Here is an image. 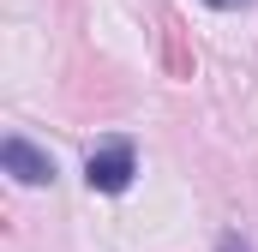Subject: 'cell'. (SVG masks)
Returning a JSON list of instances; mask_svg holds the SVG:
<instances>
[{"label":"cell","mask_w":258,"mask_h":252,"mask_svg":"<svg viewBox=\"0 0 258 252\" xmlns=\"http://www.w3.org/2000/svg\"><path fill=\"white\" fill-rule=\"evenodd\" d=\"M132 174H138V156H132L126 138H114V144H96L90 156H84V180L90 192H126Z\"/></svg>","instance_id":"obj_1"},{"label":"cell","mask_w":258,"mask_h":252,"mask_svg":"<svg viewBox=\"0 0 258 252\" xmlns=\"http://www.w3.org/2000/svg\"><path fill=\"white\" fill-rule=\"evenodd\" d=\"M0 162H6V174H12L18 186H48V180H54V156L36 150L30 138H6V144H0Z\"/></svg>","instance_id":"obj_2"},{"label":"cell","mask_w":258,"mask_h":252,"mask_svg":"<svg viewBox=\"0 0 258 252\" xmlns=\"http://www.w3.org/2000/svg\"><path fill=\"white\" fill-rule=\"evenodd\" d=\"M216 252H252V246H246L240 234H222V246H216Z\"/></svg>","instance_id":"obj_3"},{"label":"cell","mask_w":258,"mask_h":252,"mask_svg":"<svg viewBox=\"0 0 258 252\" xmlns=\"http://www.w3.org/2000/svg\"><path fill=\"white\" fill-rule=\"evenodd\" d=\"M204 6H216V12H240V6H252V0H204Z\"/></svg>","instance_id":"obj_4"}]
</instances>
